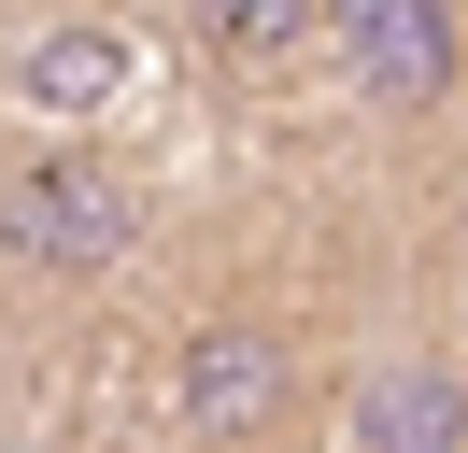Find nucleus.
Wrapping results in <instances>:
<instances>
[{
  "label": "nucleus",
  "instance_id": "nucleus-1",
  "mask_svg": "<svg viewBox=\"0 0 468 453\" xmlns=\"http://www.w3.org/2000/svg\"><path fill=\"white\" fill-rule=\"evenodd\" d=\"M128 241H143V184H128L86 128H43V142L0 156V255L86 283V269H114Z\"/></svg>",
  "mask_w": 468,
  "mask_h": 453
},
{
  "label": "nucleus",
  "instance_id": "nucleus-2",
  "mask_svg": "<svg viewBox=\"0 0 468 453\" xmlns=\"http://www.w3.org/2000/svg\"><path fill=\"white\" fill-rule=\"evenodd\" d=\"M171 411H185L199 453H284L298 411H313V354H298V326H270V311H213V326H185Z\"/></svg>",
  "mask_w": 468,
  "mask_h": 453
},
{
  "label": "nucleus",
  "instance_id": "nucleus-3",
  "mask_svg": "<svg viewBox=\"0 0 468 453\" xmlns=\"http://www.w3.org/2000/svg\"><path fill=\"white\" fill-rule=\"evenodd\" d=\"M341 453H468V354L398 340L341 383Z\"/></svg>",
  "mask_w": 468,
  "mask_h": 453
},
{
  "label": "nucleus",
  "instance_id": "nucleus-4",
  "mask_svg": "<svg viewBox=\"0 0 468 453\" xmlns=\"http://www.w3.org/2000/svg\"><path fill=\"white\" fill-rule=\"evenodd\" d=\"M326 57H341L369 100H398V113L468 85V28L440 15V0H341V15H326Z\"/></svg>",
  "mask_w": 468,
  "mask_h": 453
},
{
  "label": "nucleus",
  "instance_id": "nucleus-5",
  "mask_svg": "<svg viewBox=\"0 0 468 453\" xmlns=\"http://www.w3.org/2000/svg\"><path fill=\"white\" fill-rule=\"evenodd\" d=\"M128 85V43H100V28H43L29 43V100H43V128H71L86 100H114Z\"/></svg>",
  "mask_w": 468,
  "mask_h": 453
}]
</instances>
